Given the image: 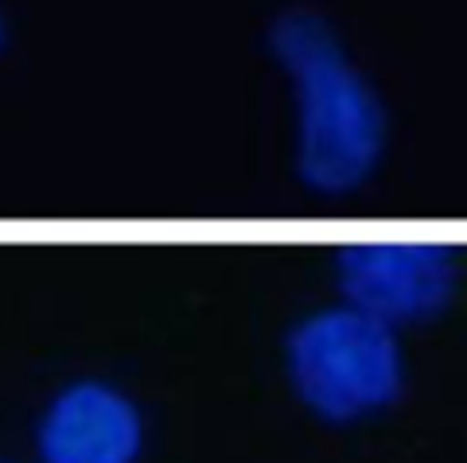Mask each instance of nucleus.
Returning <instances> with one entry per match:
<instances>
[{
	"label": "nucleus",
	"mask_w": 467,
	"mask_h": 463,
	"mask_svg": "<svg viewBox=\"0 0 467 463\" xmlns=\"http://www.w3.org/2000/svg\"><path fill=\"white\" fill-rule=\"evenodd\" d=\"M273 51L296 86L304 183L324 195L355 191L370 180L386 149L382 101L312 12H288L276 20Z\"/></svg>",
	"instance_id": "obj_1"
},
{
	"label": "nucleus",
	"mask_w": 467,
	"mask_h": 463,
	"mask_svg": "<svg viewBox=\"0 0 467 463\" xmlns=\"http://www.w3.org/2000/svg\"><path fill=\"white\" fill-rule=\"evenodd\" d=\"M296 394L324 421H358L401 397L405 363L393 327L367 312L327 308L308 315L288 339Z\"/></svg>",
	"instance_id": "obj_2"
},
{
	"label": "nucleus",
	"mask_w": 467,
	"mask_h": 463,
	"mask_svg": "<svg viewBox=\"0 0 467 463\" xmlns=\"http://www.w3.org/2000/svg\"><path fill=\"white\" fill-rule=\"evenodd\" d=\"M350 308L386 327L441 315L456 293V253L436 242H358L339 253Z\"/></svg>",
	"instance_id": "obj_3"
},
{
	"label": "nucleus",
	"mask_w": 467,
	"mask_h": 463,
	"mask_svg": "<svg viewBox=\"0 0 467 463\" xmlns=\"http://www.w3.org/2000/svg\"><path fill=\"white\" fill-rule=\"evenodd\" d=\"M140 448V409L101 382L67 386L39 421L43 463H137Z\"/></svg>",
	"instance_id": "obj_4"
}]
</instances>
